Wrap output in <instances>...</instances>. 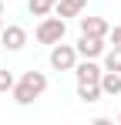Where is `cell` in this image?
<instances>
[{"instance_id": "cell-1", "label": "cell", "mask_w": 121, "mask_h": 125, "mask_svg": "<svg viewBox=\"0 0 121 125\" xmlns=\"http://www.w3.org/2000/svg\"><path fill=\"white\" fill-rule=\"evenodd\" d=\"M44 91H47V74L44 71H24L17 78V84L10 88V95H14L17 105H34Z\"/></svg>"}, {"instance_id": "cell-2", "label": "cell", "mask_w": 121, "mask_h": 125, "mask_svg": "<svg viewBox=\"0 0 121 125\" xmlns=\"http://www.w3.org/2000/svg\"><path fill=\"white\" fill-rule=\"evenodd\" d=\"M64 34H67V21L64 17H40V24H37V31H34V37H37V44H57V41H64Z\"/></svg>"}, {"instance_id": "cell-3", "label": "cell", "mask_w": 121, "mask_h": 125, "mask_svg": "<svg viewBox=\"0 0 121 125\" xmlns=\"http://www.w3.org/2000/svg\"><path fill=\"white\" fill-rule=\"evenodd\" d=\"M74 64H78V47L74 44H51V68L54 71H74Z\"/></svg>"}, {"instance_id": "cell-4", "label": "cell", "mask_w": 121, "mask_h": 125, "mask_svg": "<svg viewBox=\"0 0 121 125\" xmlns=\"http://www.w3.org/2000/svg\"><path fill=\"white\" fill-rule=\"evenodd\" d=\"M0 41H3L7 51H24V44H27V31H24L20 24H3Z\"/></svg>"}, {"instance_id": "cell-5", "label": "cell", "mask_w": 121, "mask_h": 125, "mask_svg": "<svg viewBox=\"0 0 121 125\" xmlns=\"http://www.w3.org/2000/svg\"><path fill=\"white\" fill-rule=\"evenodd\" d=\"M74 47H78V58H101V54L108 51L104 37H91V34H81Z\"/></svg>"}, {"instance_id": "cell-6", "label": "cell", "mask_w": 121, "mask_h": 125, "mask_svg": "<svg viewBox=\"0 0 121 125\" xmlns=\"http://www.w3.org/2000/svg\"><path fill=\"white\" fill-rule=\"evenodd\" d=\"M101 68L98 58H78V64H74V78L78 81H101Z\"/></svg>"}, {"instance_id": "cell-7", "label": "cell", "mask_w": 121, "mask_h": 125, "mask_svg": "<svg viewBox=\"0 0 121 125\" xmlns=\"http://www.w3.org/2000/svg\"><path fill=\"white\" fill-rule=\"evenodd\" d=\"M84 7H87V0H57V3H54V14L67 21V17H81Z\"/></svg>"}, {"instance_id": "cell-8", "label": "cell", "mask_w": 121, "mask_h": 125, "mask_svg": "<svg viewBox=\"0 0 121 125\" xmlns=\"http://www.w3.org/2000/svg\"><path fill=\"white\" fill-rule=\"evenodd\" d=\"M101 91H104V98H118L121 95V71H101Z\"/></svg>"}, {"instance_id": "cell-9", "label": "cell", "mask_w": 121, "mask_h": 125, "mask_svg": "<svg viewBox=\"0 0 121 125\" xmlns=\"http://www.w3.org/2000/svg\"><path fill=\"white\" fill-rule=\"evenodd\" d=\"M108 21L104 17H81V34H91V37H108Z\"/></svg>"}, {"instance_id": "cell-10", "label": "cell", "mask_w": 121, "mask_h": 125, "mask_svg": "<svg viewBox=\"0 0 121 125\" xmlns=\"http://www.w3.org/2000/svg\"><path fill=\"white\" fill-rule=\"evenodd\" d=\"M78 98H81L84 105L101 102V98H104V91H101V81H78Z\"/></svg>"}, {"instance_id": "cell-11", "label": "cell", "mask_w": 121, "mask_h": 125, "mask_svg": "<svg viewBox=\"0 0 121 125\" xmlns=\"http://www.w3.org/2000/svg\"><path fill=\"white\" fill-rule=\"evenodd\" d=\"M101 61H104V64H101L104 71H121V47H114V44H111V47L101 54Z\"/></svg>"}, {"instance_id": "cell-12", "label": "cell", "mask_w": 121, "mask_h": 125, "mask_svg": "<svg viewBox=\"0 0 121 125\" xmlns=\"http://www.w3.org/2000/svg\"><path fill=\"white\" fill-rule=\"evenodd\" d=\"M27 10L34 17H47V14H54V3L51 0H27Z\"/></svg>"}, {"instance_id": "cell-13", "label": "cell", "mask_w": 121, "mask_h": 125, "mask_svg": "<svg viewBox=\"0 0 121 125\" xmlns=\"http://www.w3.org/2000/svg\"><path fill=\"white\" fill-rule=\"evenodd\" d=\"M14 84H17V74H14V71H7V68H0V95H7Z\"/></svg>"}, {"instance_id": "cell-14", "label": "cell", "mask_w": 121, "mask_h": 125, "mask_svg": "<svg viewBox=\"0 0 121 125\" xmlns=\"http://www.w3.org/2000/svg\"><path fill=\"white\" fill-rule=\"evenodd\" d=\"M108 37H111V44H114V47H121V24H118V27H111V31H108Z\"/></svg>"}, {"instance_id": "cell-15", "label": "cell", "mask_w": 121, "mask_h": 125, "mask_svg": "<svg viewBox=\"0 0 121 125\" xmlns=\"http://www.w3.org/2000/svg\"><path fill=\"white\" fill-rule=\"evenodd\" d=\"M3 24H7V21H3V14H0V31H3Z\"/></svg>"}, {"instance_id": "cell-16", "label": "cell", "mask_w": 121, "mask_h": 125, "mask_svg": "<svg viewBox=\"0 0 121 125\" xmlns=\"http://www.w3.org/2000/svg\"><path fill=\"white\" fill-rule=\"evenodd\" d=\"M0 14H3V0H0Z\"/></svg>"}, {"instance_id": "cell-17", "label": "cell", "mask_w": 121, "mask_h": 125, "mask_svg": "<svg viewBox=\"0 0 121 125\" xmlns=\"http://www.w3.org/2000/svg\"><path fill=\"white\" fill-rule=\"evenodd\" d=\"M0 54H3V41H0Z\"/></svg>"}, {"instance_id": "cell-18", "label": "cell", "mask_w": 121, "mask_h": 125, "mask_svg": "<svg viewBox=\"0 0 121 125\" xmlns=\"http://www.w3.org/2000/svg\"><path fill=\"white\" fill-rule=\"evenodd\" d=\"M51 3H57V0H51Z\"/></svg>"}, {"instance_id": "cell-19", "label": "cell", "mask_w": 121, "mask_h": 125, "mask_svg": "<svg viewBox=\"0 0 121 125\" xmlns=\"http://www.w3.org/2000/svg\"><path fill=\"white\" fill-rule=\"evenodd\" d=\"M118 122H121V115H118Z\"/></svg>"}]
</instances>
